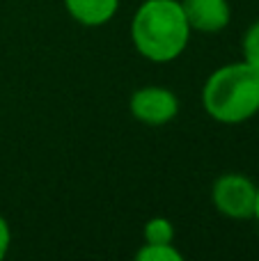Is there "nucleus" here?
<instances>
[{
  "label": "nucleus",
  "mask_w": 259,
  "mask_h": 261,
  "mask_svg": "<svg viewBox=\"0 0 259 261\" xmlns=\"http://www.w3.org/2000/svg\"><path fill=\"white\" fill-rule=\"evenodd\" d=\"M69 16L87 28H96L108 23L117 14L119 0H64Z\"/></svg>",
  "instance_id": "423d86ee"
},
{
  "label": "nucleus",
  "mask_w": 259,
  "mask_h": 261,
  "mask_svg": "<svg viewBox=\"0 0 259 261\" xmlns=\"http://www.w3.org/2000/svg\"><path fill=\"white\" fill-rule=\"evenodd\" d=\"M252 218H257L259 220V188H257V199H255V216Z\"/></svg>",
  "instance_id": "9b49d317"
},
{
  "label": "nucleus",
  "mask_w": 259,
  "mask_h": 261,
  "mask_svg": "<svg viewBox=\"0 0 259 261\" xmlns=\"http://www.w3.org/2000/svg\"><path fill=\"white\" fill-rule=\"evenodd\" d=\"M179 3L191 30L197 32H220L232 16L227 0H179Z\"/></svg>",
  "instance_id": "39448f33"
},
{
  "label": "nucleus",
  "mask_w": 259,
  "mask_h": 261,
  "mask_svg": "<svg viewBox=\"0 0 259 261\" xmlns=\"http://www.w3.org/2000/svg\"><path fill=\"white\" fill-rule=\"evenodd\" d=\"M202 103L211 119L241 124L259 113V71L248 62L216 69L204 83Z\"/></svg>",
  "instance_id": "f03ea898"
},
{
  "label": "nucleus",
  "mask_w": 259,
  "mask_h": 261,
  "mask_svg": "<svg viewBox=\"0 0 259 261\" xmlns=\"http://www.w3.org/2000/svg\"><path fill=\"white\" fill-rule=\"evenodd\" d=\"M145 243H172L174 227L168 218H151L145 222Z\"/></svg>",
  "instance_id": "0eeeda50"
},
{
  "label": "nucleus",
  "mask_w": 259,
  "mask_h": 261,
  "mask_svg": "<svg viewBox=\"0 0 259 261\" xmlns=\"http://www.w3.org/2000/svg\"><path fill=\"white\" fill-rule=\"evenodd\" d=\"M9 243H12V231H9V225L3 216H0V259H5L9 250Z\"/></svg>",
  "instance_id": "9d476101"
},
{
  "label": "nucleus",
  "mask_w": 259,
  "mask_h": 261,
  "mask_svg": "<svg viewBox=\"0 0 259 261\" xmlns=\"http://www.w3.org/2000/svg\"><path fill=\"white\" fill-rule=\"evenodd\" d=\"M131 115L147 126H163L179 113V101L165 87H142L131 96Z\"/></svg>",
  "instance_id": "20e7f679"
},
{
  "label": "nucleus",
  "mask_w": 259,
  "mask_h": 261,
  "mask_svg": "<svg viewBox=\"0 0 259 261\" xmlns=\"http://www.w3.org/2000/svg\"><path fill=\"white\" fill-rule=\"evenodd\" d=\"M243 58L250 67L259 71V21L248 28L246 37H243Z\"/></svg>",
  "instance_id": "1a4fd4ad"
},
{
  "label": "nucleus",
  "mask_w": 259,
  "mask_h": 261,
  "mask_svg": "<svg viewBox=\"0 0 259 261\" xmlns=\"http://www.w3.org/2000/svg\"><path fill=\"white\" fill-rule=\"evenodd\" d=\"M214 204L223 216L246 220L255 216L257 186L243 174H223L214 184Z\"/></svg>",
  "instance_id": "7ed1b4c3"
},
{
  "label": "nucleus",
  "mask_w": 259,
  "mask_h": 261,
  "mask_svg": "<svg viewBox=\"0 0 259 261\" xmlns=\"http://www.w3.org/2000/svg\"><path fill=\"white\" fill-rule=\"evenodd\" d=\"M191 25L179 0H145L131 23L138 53L151 62H172L184 53Z\"/></svg>",
  "instance_id": "f257e3e1"
},
{
  "label": "nucleus",
  "mask_w": 259,
  "mask_h": 261,
  "mask_svg": "<svg viewBox=\"0 0 259 261\" xmlns=\"http://www.w3.org/2000/svg\"><path fill=\"white\" fill-rule=\"evenodd\" d=\"M138 261H182V252L172 243H145L136 254Z\"/></svg>",
  "instance_id": "6e6552de"
}]
</instances>
